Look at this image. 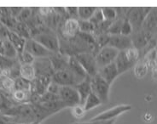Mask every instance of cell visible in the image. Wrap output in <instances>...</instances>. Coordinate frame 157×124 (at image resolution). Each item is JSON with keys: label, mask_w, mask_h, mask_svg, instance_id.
Wrapping results in <instances>:
<instances>
[{"label": "cell", "mask_w": 157, "mask_h": 124, "mask_svg": "<svg viewBox=\"0 0 157 124\" xmlns=\"http://www.w3.org/2000/svg\"><path fill=\"white\" fill-rule=\"evenodd\" d=\"M29 124H41V121L35 120V121H33V122H30Z\"/></svg>", "instance_id": "44"}, {"label": "cell", "mask_w": 157, "mask_h": 124, "mask_svg": "<svg viewBox=\"0 0 157 124\" xmlns=\"http://www.w3.org/2000/svg\"><path fill=\"white\" fill-rule=\"evenodd\" d=\"M108 45L117 49L119 52L126 50L131 48H134L131 36H124L121 34L110 36Z\"/></svg>", "instance_id": "13"}, {"label": "cell", "mask_w": 157, "mask_h": 124, "mask_svg": "<svg viewBox=\"0 0 157 124\" xmlns=\"http://www.w3.org/2000/svg\"><path fill=\"white\" fill-rule=\"evenodd\" d=\"M102 12V15L105 20L113 22L117 19V10L116 8H111V7H103L101 8Z\"/></svg>", "instance_id": "33"}, {"label": "cell", "mask_w": 157, "mask_h": 124, "mask_svg": "<svg viewBox=\"0 0 157 124\" xmlns=\"http://www.w3.org/2000/svg\"><path fill=\"white\" fill-rule=\"evenodd\" d=\"M86 111L84 109V106L82 105H78L74 106L72 108V113H73V116H75V118H78V119H80L82 118L83 116H85L86 114Z\"/></svg>", "instance_id": "38"}, {"label": "cell", "mask_w": 157, "mask_h": 124, "mask_svg": "<svg viewBox=\"0 0 157 124\" xmlns=\"http://www.w3.org/2000/svg\"><path fill=\"white\" fill-rule=\"evenodd\" d=\"M151 7H134V8L126 9V18L132 25L133 31H138L142 28L143 23L145 20L146 16L151 9Z\"/></svg>", "instance_id": "4"}, {"label": "cell", "mask_w": 157, "mask_h": 124, "mask_svg": "<svg viewBox=\"0 0 157 124\" xmlns=\"http://www.w3.org/2000/svg\"><path fill=\"white\" fill-rule=\"evenodd\" d=\"M58 95L60 100L63 102L65 108H73L75 105H80V98L75 87H61Z\"/></svg>", "instance_id": "6"}, {"label": "cell", "mask_w": 157, "mask_h": 124, "mask_svg": "<svg viewBox=\"0 0 157 124\" xmlns=\"http://www.w3.org/2000/svg\"><path fill=\"white\" fill-rule=\"evenodd\" d=\"M124 19L125 18H120V19H116L114 21H113L108 29V31H107L108 34L109 36L121 35V34L122 24H123Z\"/></svg>", "instance_id": "28"}, {"label": "cell", "mask_w": 157, "mask_h": 124, "mask_svg": "<svg viewBox=\"0 0 157 124\" xmlns=\"http://www.w3.org/2000/svg\"><path fill=\"white\" fill-rule=\"evenodd\" d=\"M10 29L0 22V41H4L8 39V35Z\"/></svg>", "instance_id": "40"}, {"label": "cell", "mask_w": 157, "mask_h": 124, "mask_svg": "<svg viewBox=\"0 0 157 124\" xmlns=\"http://www.w3.org/2000/svg\"><path fill=\"white\" fill-rule=\"evenodd\" d=\"M134 67V73L136 77L138 78H143L146 76L148 72L149 65V62L146 60L145 59H142L140 61H137V63L135 65Z\"/></svg>", "instance_id": "25"}, {"label": "cell", "mask_w": 157, "mask_h": 124, "mask_svg": "<svg viewBox=\"0 0 157 124\" xmlns=\"http://www.w3.org/2000/svg\"><path fill=\"white\" fill-rule=\"evenodd\" d=\"M16 124H28V123H25V122H18V123H16Z\"/></svg>", "instance_id": "45"}, {"label": "cell", "mask_w": 157, "mask_h": 124, "mask_svg": "<svg viewBox=\"0 0 157 124\" xmlns=\"http://www.w3.org/2000/svg\"><path fill=\"white\" fill-rule=\"evenodd\" d=\"M32 38L43 45L51 53L60 52V40L58 36L55 31L48 28L46 26Z\"/></svg>", "instance_id": "2"}, {"label": "cell", "mask_w": 157, "mask_h": 124, "mask_svg": "<svg viewBox=\"0 0 157 124\" xmlns=\"http://www.w3.org/2000/svg\"><path fill=\"white\" fill-rule=\"evenodd\" d=\"M12 97L17 104H30L32 97V91L16 90L12 93Z\"/></svg>", "instance_id": "22"}, {"label": "cell", "mask_w": 157, "mask_h": 124, "mask_svg": "<svg viewBox=\"0 0 157 124\" xmlns=\"http://www.w3.org/2000/svg\"><path fill=\"white\" fill-rule=\"evenodd\" d=\"M133 32V29L132 25L129 22V20L125 18L123 20V24H122L121 27V35L124 36H131Z\"/></svg>", "instance_id": "37"}, {"label": "cell", "mask_w": 157, "mask_h": 124, "mask_svg": "<svg viewBox=\"0 0 157 124\" xmlns=\"http://www.w3.org/2000/svg\"><path fill=\"white\" fill-rule=\"evenodd\" d=\"M18 53L8 39L3 41V56L9 59H17Z\"/></svg>", "instance_id": "26"}, {"label": "cell", "mask_w": 157, "mask_h": 124, "mask_svg": "<svg viewBox=\"0 0 157 124\" xmlns=\"http://www.w3.org/2000/svg\"><path fill=\"white\" fill-rule=\"evenodd\" d=\"M78 92L80 98V105H84L86 100L87 97L91 93V85H90V77L87 76L82 82L75 87Z\"/></svg>", "instance_id": "19"}, {"label": "cell", "mask_w": 157, "mask_h": 124, "mask_svg": "<svg viewBox=\"0 0 157 124\" xmlns=\"http://www.w3.org/2000/svg\"><path fill=\"white\" fill-rule=\"evenodd\" d=\"M97 9V7H78V20H90Z\"/></svg>", "instance_id": "29"}, {"label": "cell", "mask_w": 157, "mask_h": 124, "mask_svg": "<svg viewBox=\"0 0 157 124\" xmlns=\"http://www.w3.org/2000/svg\"><path fill=\"white\" fill-rule=\"evenodd\" d=\"M90 85L91 92L98 96L102 105L108 103L109 100V84L98 73L90 78Z\"/></svg>", "instance_id": "3"}, {"label": "cell", "mask_w": 157, "mask_h": 124, "mask_svg": "<svg viewBox=\"0 0 157 124\" xmlns=\"http://www.w3.org/2000/svg\"><path fill=\"white\" fill-rule=\"evenodd\" d=\"M104 20H104V17H103V15H102L101 8L97 9L95 13L93 14V16H91V18L90 19V21L94 25L95 27L98 26L99 24H101L102 22H103Z\"/></svg>", "instance_id": "36"}, {"label": "cell", "mask_w": 157, "mask_h": 124, "mask_svg": "<svg viewBox=\"0 0 157 124\" xmlns=\"http://www.w3.org/2000/svg\"><path fill=\"white\" fill-rule=\"evenodd\" d=\"M32 16H33V9L31 8H23L16 20L18 22L26 24L30 20Z\"/></svg>", "instance_id": "35"}, {"label": "cell", "mask_w": 157, "mask_h": 124, "mask_svg": "<svg viewBox=\"0 0 157 124\" xmlns=\"http://www.w3.org/2000/svg\"><path fill=\"white\" fill-rule=\"evenodd\" d=\"M142 29L152 34H157V8L150 9L143 23Z\"/></svg>", "instance_id": "18"}, {"label": "cell", "mask_w": 157, "mask_h": 124, "mask_svg": "<svg viewBox=\"0 0 157 124\" xmlns=\"http://www.w3.org/2000/svg\"><path fill=\"white\" fill-rule=\"evenodd\" d=\"M33 65L35 69L36 76H48L52 78L53 74L55 73L49 57L35 59Z\"/></svg>", "instance_id": "15"}, {"label": "cell", "mask_w": 157, "mask_h": 124, "mask_svg": "<svg viewBox=\"0 0 157 124\" xmlns=\"http://www.w3.org/2000/svg\"><path fill=\"white\" fill-rule=\"evenodd\" d=\"M101 105H102V102L98 99V96L94 93L91 92L89 94V96L87 97L86 100L85 102V104L83 105V106H84L85 111L87 112V111H89L90 110L96 108V107H98Z\"/></svg>", "instance_id": "27"}, {"label": "cell", "mask_w": 157, "mask_h": 124, "mask_svg": "<svg viewBox=\"0 0 157 124\" xmlns=\"http://www.w3.org/2000/svg\"><path fill=\"white\" fill-rule=\"evenodd\" d=\"M19 105L14 100L11 93L0 89V114L16 117Z\"/></svg>", "instance_id": "5"}, {"label": "cell", "mask_w": 157, "mask_h": 124, "mask_svg": "<svg viewBox=\"0 0 157 124\" xmlns=\"http://www.w3.org/2000/svg\"><path fill=\"white\" fill-rule=\"evenodd\" d=\"M15 32H16L18 35L24 38L29 39L31 38V31L28 25L25 23H21V22H17L16 27L14 29Z\"/></svg>", "instance_id": "30"}, {"label": "cell", "mask_w": 157, "mask_h": 124, "mask_svg": "<svg viewBox=\"0 0 157 124\" xmlns=\"http://www.w3.org/2000/svg\"><path fill=\"white\" fill-rule=\"evenodd\" d=\"M140 58L139 52L135 48H131L126 50L120 51L115 59V64L117 66L119 74L124 73L132 67H133Z\"/></svg>", "instance_id": "1"}, {"label": "cell", "mask_w": 157, "mask_h": 124, "mask_svg": "<svg viewBox=\"0 0 157 124\" xmlns=\"http://www.w3.org/2000/svg\"><path fill=\"white\" fill-rule=\"evenodd\" d=\"M8 40L10 43L13 44V46L16 48L17 53L20 54L21 53L22 51L25 49V45H26V42H27V39L24 38L22 37H21L18 35L16 32L13 31H9L8 35Z\"/></svg>", "instance_id": "21"}, {"label": "cell", "mask_w": 157, "mask_h": 124, "mask_svg": "<svg viewBox=\"0 0 157 124\" xmlns=\"http://www.w3.org/2000/svg\"><path fill=\"white\" fill-rule=\"evenodd\" d=\"M60 88L61 86H59L58 84H56L55 82L51 81V82L50 83V85L48 86L47 92H50L51 93H54V94H59V91H60Z\"/></svg>", "instance_id": "41"}, {"label": "cell", "mask_w": 157, "mask_h": 124, "mask_svg": "<svg viewBox=\"0 0 157 124\" xmlns=\"http://www.w3.org/2000/svg\"><path fill=\"white\" fill-rule=\"evenodd\" d=\"M49 59L51 60L52 67H53L55 71L65 70L67 68L69 56H67L66 54H62L61 52L52 53L51 56L49 57Z\"/></svg>", "instance_id": "17"}, {"label": "cell", "mask_w": 157, "mask_h": 124, "mask_svg": "<svg viewBox=\"0 0 157 124\" xmlns=\"http://www.w3.org/2000/svg\"><path fill=\"white\" fill-rule=\"evenodd\" d=\"M24 50L28 51V53H30L35 59L50 57L51 54H52L33 38L27 39Z\"/></svg>", "instance_id": "12"}, {"label": "cell", "mask_w": 157, "mask_h": 124, "mask_svg": "<svg viewBox=\"0 0 157 124\" xmlns=\"http://www.w3.org/2000/svg\"><path fill=\"white\" fill-rule=\"evenodd\" d=\"M67 69L70 70L81 82L88 76L86 72V71L83 69L81 65L78 63V61L76 60L75 56H69Z\"/></svg>", "instance_id": "20"}, {"label": "cell", "mask_w": 157, "mask_h": 124, "mask_svg": "<svg viewBox=\"0 0 157 124\" xmlns=\"http://www.w3.org/2000/svg\"><path fill=\"white\" fill-rule=\"evenodd\" d=\"M51 81L61 87H64V86L75 87L81 82L67 68L65 70L55 71V73L52 76Z\"/></svg>", "instance_id": "8"}, {"label": "cell", "mask_w": 157, "mask_h": 124, "mask_svg": "<svg viewBox=\"0 0 157 124\" xmlns=\"http://www.w3.org/2000/svg\"><path fill=\"white\" fill-rule=\"evenodd\" d=\"M25 90L32 91V82H29L22 78H18L15 80V90Z\"/></svg>", "instance_id": "32"}, {"label": "cell", "mask_w": 157, "mask_h": 124, "mask_svg": "<svg viewBox=\"0 0 157 124\" xmlns=\"http://www.w3.org/2000/svg\"><path fill=\"white\" fill-rule=\"evenodd\" d=\"M78 63L81 65L83 69L86 71V74L89 77H93L96 74L98 73V68L96 56L93 53L86 52V53H81L75 56Z\"/></svg>", "instance_id": "7"}, {"label": "cell", "mask_w": 157, "mask_h": 124, "mask_svg": "<svg viewBox=\"0 0 157 124\" xmlns=\"http://www.w3.org/2000/svg\"><path fill=\"white\" fill-rule=\"evenodd\" d=\"M0 89L12 94L15 90V80L5 74H0Z\"/></svg>", "instance_id": "24"}, {"label": "cell", "mask_w": 157, "mask_h": 124, "mask_svg": "<svg viewBox=\"0 0 157 124\" xmlns=\"http://www.w3.org/2000/svg\"><path fill=\"white\" fill-rule=\"evenodd\" d=\"M61 25V31L63 38L66 39L74 38L79 33V26H78V20L71 19L63 20Z\"/></svg>", "instance_id": "14"}, {"label": "cell", "mask_w": 157, "mask_h": 124, "mask_svg": "<svg viewBox=\"0 0 157 124\" xmlns=\"http://www.w3.org/2000/svg\"><path fill=\"white\" fill-rule=\"evenodd\" d=\"M20 77L29 82H33L36 78L34 66L31 65H21L20 66Z\"/></svg>", "instance_id": "23"}, {"label": "cell", "mask_w": 157, "mask_h": 124, "mask_svg": "<svg viewBox=\"0 0 157 124\" xmlns=\"http://www.w3.org/2000/svg\"><path fill=\"white\" fill-rule=\"evenodd\" d=\"M98 74L102 77L105 81L111 85L113 83V82L116 79L118 76L120 75L119 74V71H118L117 66L115 64V62L113 63H110L107 66H103L99 68L98 70Z\"/></svg>", "instance_id": "16"}, {"label": "cell", "mask_w": 157, "mask_h": 124, "mask_svg": "<svg viewBox=\"0 0 157 124\" xmlns=\"http://www.w3.org/2000/svg\"><path fill=\"white\" fill-rule=\"evenodd\" d=\"M155 34H152L149 31H144V29H140L138 31H133L131 35L133 47L140 53L149 43V41L153 38Z\"/></svg>", "instance_id": "11"}, {"label": "cell", "mask_w": 157, "mask_h": 124, "mask_svg": "<svg viewBox=\"0 0 157 124\" xmlns=\"http://www.w3.org/2000/svg\"><path fill=\"white\" fill-rule=\"evenodd\" d=\"M78 26H79V30L81 32L93 34L95 31V26L90 22V20H78Z\"/></svg>", "instance_id": "34"}, {"label": "cell", "mask_w": 157, "mask_h": 124, "mask_svg": "<svg viewBox=\"0 0 157 124\" xmlns=\"http://www.w3.org/2000/svg\"><path fill=\"white\" fill-rule=\"evenodd\" d=\"M78 7H66V12L68 18L78 20Z\"/></svg>", "instance_id": "39"}, {"label": "cell", "mask_w": 157, "mask_h": 124, "mask_svg": "<svg viewBox=\"0 0 157 124\" xmlns=\"http://www.w3.org/2000/svg\"><path fill=\"white\" fill-rule=\"evenodd\" d=\"M3 56V41H0V57Z\"/></svg>", "instance_id": "43"}, {"label": "cell", "mask_w": 157, "mask_h": 124, "mask_svg": "<svg viewBox=\"0 0 157 124\" xmlns=\"http://www.w3.org/2000/svg\"><path fill=\"white\" fill-rule=\"evenodd\" d=\"M17 60L20 65H31L33 64V62L35 60V58L30 53H28V51L24 50L21 53H20L17 55Z\"/></svg>", "instance_id": "31"}, {"label": "cell", "mask_w": 157, "mask_h": 124, "mask_svg": "<svg viewBox=\"0 0 157 124\" xmlns=\"http://www.w3.org/2000/svg\"><path fill=\"white\" fill-rule=\"evenodd\" d=\"M10 15L14 18H17L20 15V13L23 9L22 7H10Z\"/></svg>", "instance_id": "42"}, {"label": "cell", "mask_w": 157, "mask_h": 124, "mask_svg": "<svg viewBox=\"0 0 157 124\" xmlns=\"http://www.w3.org/2000/svg\"><path fill=\"white\" fill-rule=\"evenodd\" d=\"M132 105H116L114 107L109 109L107 111H102V113L98 114L93 118H91L90 122H98V121H110L116 120L118 116L122 115L123 113L127 112L132 110Z\"/></svg>", "instance_id": "9"}, {"label": "cell", "mask_w": 157, "mask_h": 124, "mask_svg": "<svg viewBox=\"0 0 157 124\" xmlns=\"http://www.w3.org/2000/svg\"><path fill=\"white\" fill-rule=\"evenodd\" d=\"M118 54H119V51L117 49H115L109 45L104 46L101 49H99L95 55L98 68L103 67L110 63L115 61V59L117 57Z\"/></svg>", "instance_id": "10"}]
</instances>
